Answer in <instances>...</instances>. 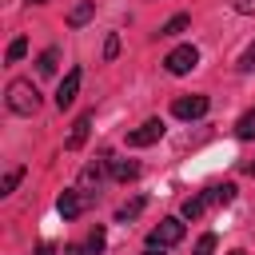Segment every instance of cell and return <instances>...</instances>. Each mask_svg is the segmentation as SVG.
Returning a JSON list of instances; mask_svg holds the SVG:
<instances>
[{
	"label": "cell",
	"instance_id": "cell-1",
	"mask_svg": "<svg viewBox=\"0 0 255 255\" xmlns=\"http://www.w3.org/2000/svg\"><path fill=\"white\" fill-rule=\"evenodd\" d=\"M8 108L16 116H32L40 108V92L32 88V80H12L8 84Z\"/></svg>",
	"mask_w": 255,
	"mask_h": 255
},
{
	"label": "cell",
	"instance_id": "cell-2",
	"mask_svg": "<svg viewBox=\"0 0 255 255\" xmlns=\"http://www.w3.org/2000/svg\"><path fill=\"white\" fill-rule=\"evenodd\" d=\"M183 239V219H163L159 227L147 231V247H175Z\"/></svg>",
	"mask_w": 255,
	"mask_h": 255
},
{
	"label": "cell",
	"instance_id": "cell-3",
	"mask_svg": "<svg viewBox=\"0 0 255 255\" xmlns=\"http://www.w3.org/2000/svg\"><path fill=\"white\" fill-rule=\"evenodd\" d=\"M195 64H199V52H195L191 44H179V48H175V52H167V60H163V68H167L171 76H187Z\"/></svg>",
	"mask_w": 255,
	"mask_h": 255
},
{
	"label": "cell",
	"instance_id": "cell-4",
	"mask_svg": "<svg viewBox=\"0 0 255 255\" xmlns=\"http://www.w3.org/2000/svg\"><path fill=\"white\" fill-rule=\"evenodd\" d=\"M207 108H211L207 96H179L171 104V116L175 120H199V116H207Z\"/></svg>",
	"mask_w": 255,
	"mask_h": 255
},
{
	"label": "cell",
	"instance_id": "cell-5",
	"mask_svg": "<svg viewBox=\"0 0 255 255\" xmlns=\"http://www.w3.org/2000/svg\"><path fill=\"white\" fill-rule=\"evenodd\" d=\"M80 80H84V72H80V68H72V72H68L64 80H60V88H56V108H60V112L76 104V92H80Z\"/></svg>",
	"mask_w": 255,
	"mask_h": 255
},
{
	"label": "cell",
	"instance_id": "cell-6",
	"mask_svg": "<svg viewBox=\"0 0 255 255\" xmlns=\"http://www.w3.org/2000/svg\"><path fill=\"white\" fill-rule=\"evenodd\" d=\"M159 135H163V124H159V120H147L143 128L128 131V143H131V147H147V143H155Z\"/></svg>",
	"mask_w": 255,
	"mask_h": 255
},
{
	"label": "cell",
	"instance_id": "cell-7",
	"mask_svg": "<svg viewBox=\"0 0 255 255\" xmlns=\"http://www.w3.org/2000/svg\"><path fill=\"white\" fill-rule=\"evenodd\" d=\"M84 203H88V195H84V191L76 187V191H64V195L56 199V211H60L64 219H76V215L84 211Z\"/></svg>",
	"mask_w": 255,
	"mask_h": 255
},
{
	"label": "cell",
	"instance_id": "cell-8",
	"mask_svg": "<svg viewBox=\"0 0 255 255\" xmlns=\"http://www.w3.org/2000/svg\"><path fill=\"white\" fill-rule=\"evenodd\" d=\"M88 128H92V112H84L76 124H72V135L64 139V147L68 151H76V147H84V139H88Z\"/></svg>",
	"mask_w": 255,
	"mask_h": 255
},
{
	"label": "cell",
	"instance_id": "cell-9",
	"mask_svg": "<svg viewBox=\"0 0 255 255\" xmlns=\"http://www.w3.org/2000/svg\"><path fill=\"white\" fill-rule=\"evenodd\" d=\"M203 199H207V203H231V199H235V183H227V179H223V183H211V187L203 191Z\"/></svg>",
	"mask_w": 255,
	"mask_h": 255
},
{
	"label": "cell",
	"instance_id": "cell-10",
	"mask_svg": "<svg viewBox=\"0 0 255 255\" xmlns=\"http://www.w3.org/2000/svg\"><path fill=\"white\" fill-rule=\"evenodd\" d=\"M92 12H96V0H80V4L68 12V28H80V24H88V20H92Z\"/></svg>",
	"mask_w": 255,
	"mask_h": 255
},
{
	"label": "cell",
	"instance_id": "cell-11",
	"mask_svg": "<svg viewBox=\"0 0 255 255\" xmlns=\"http://www.w3.org/2000/svg\"><path fill=\"white\" fill-rule=\"evenodd\" d=\"M135 171H139V163H131V159H112V175H116L120 183L135 179Z\"/></svg>",
	"mask_w": 255,
	"mask_h": 255
},
{
	"label": "cell",
	"instance_id": "cell-12",
	"mask_svg": "<svg viewBox=\"0 0 255 255\" xmlns=\"http://www.w3.org/2000/svg\"><path fill=\"white\" fill-rule=\"evenodd\" d=\"M203 207H207V199H203V195H191V199H183L179 215H183V219H199V215H203Z\"/></svg>",
	"mask_w": 255,
	"mask_h": 255
},
{
	"label": "cell",
	"instance_id": "cell-13",
	"mask_svg": "<svg viewBox=\"0 0 255 255\" xmlns=\"http://www.w3.org/2000/svg\"><path fill=\"white\" fill-rule=\"evenodd\" d=\"M235 135H239V139H255V108L239 116V124H235Z\"/></svg>",
	"mask_w": 255,
	"mask_h": 255
},
{
	"label": "cell",
	"instance_id": "cell-14",
	"mask_svg": "<svg viewBox=\"0 0 255 255\" xmlns=\"http://www.w3.org/2000/svg\"><path fill=\"white\" fill-rule=\"evenodd\" d=\"M56 64H60V52H56V48H48V52H40V60H36V68H40V76H52V72H56Z\"/></svg>",
	"mask_w": 255,
	"mask_h": 255
},
{
	"label": "cell",
	"instance_id": "cell-15",
	"mask_svg": "<svg viewBox=\"0 0 255 255\" xmlns=\"http://www.w3.org/2000/svg\"><path fill=\"white\" fill-rule=\"evenodd\" d=\"M104 243H108V239H104V231L96 227V231L88 235V243H84V247H80L76 255H100V251H104Z\"/></svg>",
	"mask_w": 255,
	"mask_h": 255
},
{
	"label": "cell",
	"instance_id": "cell-16",
	"mask_svg": "<svg viewBox=\"0 0 255 255\" xmlns=\"http://www.w3.org/2000/svg\"><path fill=\"white\" fill-rule=\"evenodd\" d=\"M100 175H104V171H100V163H88V167L80 171V191L88 195V187H92V183H100Z\"/></svg>",
	"mask_w": 255,
	"mask_h": 255
},
{
	"label": "cell",
	"instance_id": "cell-17",
	"mask_svg": "<svg viewBox=\"0 0 255 255\" xmlns=\"http://www.w3.org/2000/svg\"><path fill=\"white\" fill-rule=\"evenodd\" d=\"M143 203H147V199H143V195H139V199H131V203H124V207H120V211H116V219H120V223H128V219H135V215H139V211H143Z\"/></svg>",
	"mask_w": 255,
	"mask_h": 255
},
{
	"label": "cell",
	"instance_id": "cell-18",
	"mask_svg": "<svg viewBox=\"0 0 255 255\" xmlns=\"http://www.w3.org/2000/svg\"><path fill=\"white\" fill-rule=\"evenodd\" d=\"M187 24H191V20H187V16H183V12H179V16H171V20H167V24H163V28H159V36H179V32H183V28H187Z\"/></svg>",
	"mask_w": 255,
	"mask_h": 255
},
{
	"label": "cell",
	"instance_id": "cell-19",
	"mask_svg": "<svg viewBox=\"0 0 255 255\" xmlns=\"http://www.w3.org/2000/svg\"><path fill=\"white\" fill-rule=\"evenodd\" d=\"M24 179V167H12L4 179H0V195H8V191H16V183Z\"/></svg>",
	"mask_w": 255,
	"mask_h": 255
},
{
	"label": "cell",
	"instance_id": "cell-20",
	"mask_svg": "<svg viewBox=\"0 0 255 255\" xmlns=\"http://www.w3.org/2000/svg\"><path fill=\"white\" fill-rule=\"evenodd\" d=\"M24 52H28V40H24V36L8 44V60H12V64H16V60H24Z\"/></svg>",
	"mask_w": 255,
	"mask_h": 255
},
{
	"label": "cell",
	"instance_id": "cell-21",
	"mask_svg": "<svg viewBox=\"0 0 255 255\" xmlns=\"http://www.w3.org/2000/svg\"><path fill=\"white\" fill-rule=\"evenodd\" d=\"M211 251H215V235L207 231V235H199V243H195V251H191V255H211Z\"/></svg>",
	"mask_w": 255,
	"mask_h": 255
},
{
	"label": "cell",
	"instance_id": "cell-22",
	"mask_svg": "<svg viewBox=\"0 0 255 255\" xmlns=\"http://www.w3.org/2000/svg\"><path fill=\"white\" fill-rule=\"evenodd\" d=\"M116 56H120V36L112 32V36H108V44H104V60H116Z\"/></svg>",
	"mask_w": 255,
	"mask_h": 255
},
{
	"label": "cell",
	"instance_id": "cell-23",
	"mask_svg": "<svg viewBox=\"0 0 255 255\" xmlns=\"http://www.w3.org/2000/svg\"><path fill=\"white\" fill-rule=\"evenodd\" d=\"M239 68H243V72H255V44H251V48L243 52V60H239Z\"/></svg>",
	"mask_w": 255,
	"mask_h": 255
},
{
	"label": "cell",
	"instance_id": "cell-24",
	"mask_svg": "<svg viewBox=\"0 0 255 255\" xmlns=\"http://www.w3.org/2000/svg\"><path fill=\"white\" fill-rule=\"evenodd\" d=\"M235 12H255V0H235Z\"/></svg>",
	"mask_w": 255,
	"mask_h": 255
},
{
	"label": "cell",
	"instance_id": "cell-25",
	"mask_svg": "<svg viewBox=\"0 0 255 255\" xmlns=\"http://www.w3.org/2000/svg\"><path fill=\"white\" fill-rule=\"evenodd\" d=\"M36 255H56V247H52V243H40V247H36Z\"/></svg>",
	"mask_w": 255,
	"mask_h": 255
},
{
	"label": "cell",
	"instance_id": "cell-26",
	"mask_svg": "<svg viewBox=\"0 0 255 255\" xmlns=\"http://www.w3.org/2000/svg\"><path fill=\"white\" fill-rule=\"evenodd\" d=\"M243 171H247V175H255V159H251V163H243Z\"/></svg>",
	"mask_w": 255,
	"mask_h": 255
},
{
	"label": "cell",
	"instance_id": "cell-27",
	"mask_svg": "<svg viewBox=\"0 0 255 255\" xmlns=\"http://www.w3.org/2000/svg\"><path fill=\"white\" fill-rule=\"evenodd\" d=\"M143 255H163V247H147V251H143Z\"/></svg>",
	"mask_w": 255,
	"mask_h": 255
},
{
	"label": "cell",
	"instance_id": "cell-28",
	"mask_svg": "<svg viewBox=\"0 0 255 255\" xmlns=\"http://www.w3.org/2000/svg\"><path fill=\"white\" fill-rule=\"evenodd\" d=\"M32 4H48V0H32Z\"/></svg>",
	"mask_w": 255,
	"mask_h": 255
},
{
	"label": "cell",
	"instance_id": "cell-29",
	"mask_svg": "<svg viewBox=\"0 0 255 255\" xmlns=\"http://www.w3.org/2000/svg\"><path fill=\"white\" fill-rule=\"evenodd\" d=\"M231 255H243V251H231Z\"/></svg>",
	"mask_w": 255,
	"mask_h": 255
}]
</instances>
